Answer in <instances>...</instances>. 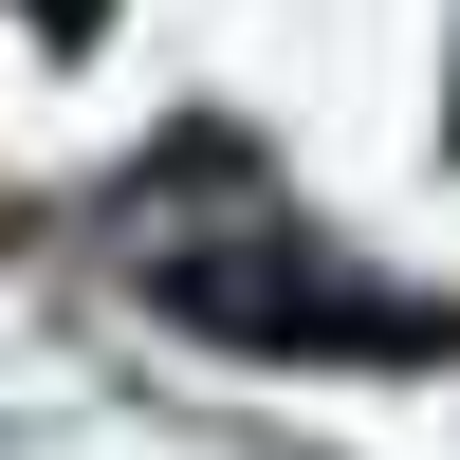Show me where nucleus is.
<instances>
[{"label":"nucleus","instance_id":"2","mask_svg":"<svg viewBox=\"0 0 460 460\" xmlns=\"http://www.w3.org/2000/svg\"><path fill=\"white\" fill-rule=\"evenodd\" d=\"M37 19H93V0H37Z\"/></svg>","mask_w":460,"mask_h":460},{"label":"nucleus","instance_id":"1","mask_svg":"<svg viewBox=\"0 0 460 460\" xmlns=\"http://www.w3.org/2000/svg\"><path fill=\"white\" fill-rule=\"evenodd\" d=\"M129 277L166 295L184 332H221V350H424V314H405V295H368L350 258L314 240V221H240V240H147Z\"/></svg>","mask_w":460,"mask_h":460}]
</instances>
